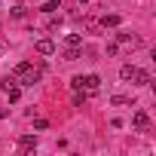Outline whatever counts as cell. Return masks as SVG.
I'll return each instance as SVG.
<instances>
[{"mask_svg":"<svg viewBox=\"0 0 156 156\" xmlns=\"http://www.w3.org/2000/svg\"><path fill=\"white\" fill-rule=\"evenodd\" d=\"M34 129H37V132H46V129H49V119L37 116V119H34Z\"/></svg>","mask_w":156,"mask_h":156,"instance_id":"cell-14","label":"cell"},{"mask_svg":"<svg viewBox=\"0 0 156 156\" xmlns=\"http://www.w3.org/2000/svg\"><path fill=\"white\" fill-rule=\"evenodd\" d=\"M86 3H89V0H80V6H86Z\"/></svg>","mask_w":156,"mask_h":156,"instance_id":"cell-17","label":"cell"},{"mask_svg":"<svg viewBox=\"0 0 156 156\" xmlns=\"http://www.w3.org/2000/svg\"><path fill=\"white\" fill-rule=\"evenodd\" d=\"M116 40H119V43H132V46H138V37H135V34H129V31H119V34H116Z\"/></svg>","mask_w":156,"mask_h":156,"instance_id":"cell-10","label":"cell"},{"mask_svg":"<svg viewBox=\"0 0 156 156\" xmlns=\"http://www.w3.org/2000/svg\"><path fill=\"white\" fill-rule=\"evenodd\" d=\"M19 147H22V150H37V138H34V135H22V138H19Z\"/></svg>","mask_w":156,"mask_h":156,"instance_id":"cell-6","label":"cell"},{"mask_svg":"<svg viewBox=\"0 0 156 156\" xmlns=\"http://www.w3.org/2000/svg\"><path fill=\"white\" fill-rule=\"evenodd\" d=\"M28 67H31V64H28V61H22V64H16V76H19V73H25V70H28Z\"/></svg>","mask_w":156,"mask_h":156,"instance_id":"cell-16","label":"cell"},{"mask_svg":"<svg viewBox=\"0 0 156 156\" xmlns=\"http://www.w3.org/2000/svg\"><path fill=\"white\" fill-rule=\"evenodd\" d=\"M37 80H40V70H34V67H28L25 73H19V76H16V83H19V86H34Z\"/></svg>","mask_w":156,"mask_h":156,"instance_id":"cell-1","label":"cell"},{"mask_svg":"<svg viewBox=\"0 0 156 156\" xmlns=\"http://www.w3.org/2000/svg\"><path fill=\"white\" fill-rule=\"evenodd\" d=\"M55 9H61V0H46V3L40 6V12H46V16H52Z\"/></svg>","mask_w":156,"mask_h":156,"instance_id":"cell-7","label":"cell"},{"mask_svg":"<svg viewBox=\"0 0 156 156\" xmlns=\"http://www.w3.org/2000/svg\"><path fill=\"white\" fill-rule=\"evenodd\" d=\"M101 25H104V28H119V16H113V12H110V16H104V19H101Z\"/></svg>","mask_w":156,"mask_h":156,"instance_id":"cell-12","label":"cell"},{"mask_svg":"<svg viewBox=\"0 0 156 156\" xmlns=\"http://www.w3.org/2000/svg\"><path fill=\"white\" fill-rule=\"evenodd\" d=\"M132 83H135V86H150V70H141V67H138L135 76H132Z\"/></svg>","mask_w":156,"mask_h":156,"instance_id":"cell-5","label":"cell"},{"mask_svg":"<svg viewBox=\"0 0 156 156\" xmlns=\"http://www.w3.org/2000/svg\"><path fill=\"white\" fill-rule=\"evenodd\" d=\"M98 86H101V76H98V73L83 76V89H86V92H98Z\"/></svg>","mask_w":156,"mask_h":156,"instance_id":"cell-4","label":"cell"},{"mask_svg":"<svg viewBox=\"0 0 156 156\" xmlns=\"http://www.w3.org/2000/svg\"><path fill=\"white\" fill-rule=\"evenodd\" d=\"M80 55H83V52H80V46H67V49H64V61H76Z\"/></svg>","mask_w":156,"mask_h":156,"instance_id":"cell-9","label":"cell"},{"mask_svg":"<svg viewBox=\"0 0 156 156\" xmlns=\"http://www.w3.org/2000/svg\"><path fill=\"white\" fill-rule=\"evenodd\" d=\"M70 89L80 92V89H83V76H73V80H70Z\"/></svg>","mask_w":156,"mask_h":156,"instance_id":"cell-15","label":"cell"},{"mask_svg":"<svg viewBox=\"0 0 156 156\" xmlns=\"http://www.w3.org/2000/svg\"><path fill=\"white\" fill-rule=\"evenodd\" d=\"M86 101H89V92H86V89H80V92L73 95V107H83Z\"/></svg>","mask_w":156,"mask_h":156,"instance_id":"cell-11","label":"cell"},{"mask_svg":"<svg viewBox=\"0 0 156 156\" xmlns=\"http://www.w3.org/2000/svg\"><path fill=\"white\" fill-rule=\"evenodd\" d=\"M135 70H138L135 64H122V67H119V76H122L126 83H132V76H135Z\"/></svg>","mask_w":156,"mask_h":156,"instance_id":"cell-8","label":"cell"},{"mask_svg":"<svg viewBox=\"0 0 156 156\" xmlns=\"http://www.w3.org/2000/svg\"><path fill=\"white\" fill-rule=\"evenodd\" d=\"M132 126H135L138 132H147V129H150V116H147V110H135V116H132Z\"/></svg>","mask_w":156,"mask_h":156,"instance_id":"cell-2","label":"cell"},{"mask_svg":"<svg viewBox=\"0 0 156 156\" xmlns=\"http://www.w3.org/2000/svg\"><path fill=\"white\" fill-rule=\"evenodd\" d=\"M64 43H67V46H83V37H80V34H67Z\"/></svg>","mask_w":156,"mask_h":156,"instance_id":"cell-13","label":"cell"},{"mask_svg":"<svg viewBox=\"0 0 156 156\" xmlns=\"http://www.w3.org/2000/svg\"><path fill=\"white\" fill-rule=\"evenodd\" d=\"M34 49H37L40 55H55V43H52V40H46V37H43V40H37V43H34Z\"/></svg>","mask_w":156,"mask_h":156,"instance_id":"cell-3","label":"cell"}]
</instances>
